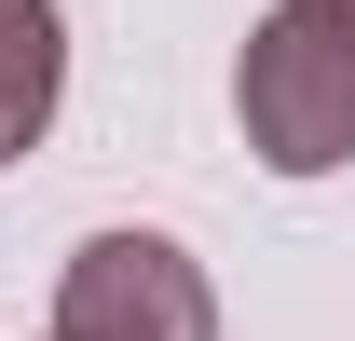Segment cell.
Returning <instances> with one entry per match:
<instances>
[{
    "label": "cell",
    "mask_w": 355,
    "mask_h": 341,
    "mask_svg": "<svg viewBox=\"0 0 355 341\" xmlns=\"http://www.w3.org/2000/svg\"><path fill=\"white\" fill-rule=\"evenodd\" d=\"M232 110H246V150L273 177L355 164V28H328L314 0H273L232 55Z\"/></svg>",
    "instance_id": "obj_1"
},
{
    "label": "cell",
    "mask_w": 355,
    "mask_h": 341,
    "mask_svg": "<svg viewBox=\"0 0 355 341\" xmlns=\"http://www.w3.org/2000/svg\"><path fill=\"white\" fill-rule=\"evenodd\" d=\"M55 341H219V300L178 232H83L55 273Z\"/></svg>",
    "instance_id": "obj_2"
},
{
    "label": "cell",
    "mask_w": 355,
    "mask_h": 341,
    "mask_svg": "<svg viewBox=\"0 0 355 341\" xmlns=\"http://www.w3.org/2000/svg\"><path fill=\"white\" fill-rule=\"evenodd\" d=\"M55 82H69L55 0H0V150H28V137L55 123Z\"/></svg>",
    "instance_id": "obj_3"
},
{
    "label": "cell",
    "mask_w": 355,
    "mask_h": 341,
    "mask_svg": "<svg viewBox=\"0 0 355 341\" xmlns=\"http://www.w3.org/2000/svg\"><path fill=\"white\" fill-rule=\"evenodd\" d=\"M314 14H328V28H355V0H314Z\"/></svg>",
    "instance_id": "obj_4"
}]
</instances>
